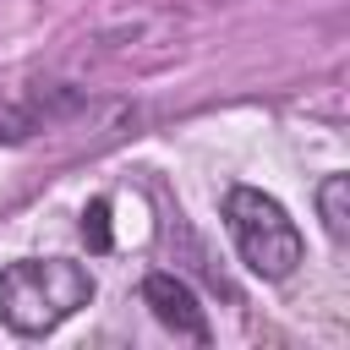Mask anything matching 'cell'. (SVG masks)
Here are the masks:
<instances>
[{
	"label": "cell",
	"mask_w": 350,
	"mask_h": 350,
	"mask_svg": "<svg viewBox=\"0 0 350 350\" xmlns=\"http://www.w3.org/2000/svg\"><path fill=\"white\" fill-rule=\"evenodd\" d=\"M88 301H93L88 262H71V257H16V262L0 268V323L16 339H49Z\"/></svg>",
	"instance_id": "cell-1"
},
{
	"label": "cell",
	"mask_w": 350,
	"mask_h": 350,
	"mask_svg": "<svg viewBox=\"0 0 350 350\" xmlns=\"http://www.w3.org/2000/svg\"><path fill=\"white\" fill-rule=\"evenodd\" d=\"M224 230L235 241V257L246 262V273L279 284L306 262V235L290 219V208L257 186H230L224 191Z\"/></svg>",
	"instance_id": "cell-2"
},
{
	"label": "cell",
	"mask_w": 350,
	"mask_h": 350,
	"mask_svg": "<svg viewBox=\"0 0 350 350\" xmlns=\"http://www.w3.org/2000/svg\"><path fill=\"white\" fill-rule=\"evenodd\" d=\"M142 306H148L175 339H191V345H208V339H213L197 290H191L186 279H175V273H148V279H142Z\"/></svg>",
	"instance_id": "cell-3"
},
{
	"label": "cell",
	"mask_w": 350,
	"mask_h": 350,
	"mask_svg": "<svg viewBox=\"0 0 350 350\" xmlns=\"http://www.w3.org/2000/svg\"><path fill=\"white\" fill-rule=\"evenodd\" d=\"M317 213H323V230L334 241L350 235V175H328L317 186Z\"/></svg>",
	"instance_id": "cell-4"
},
{
	"label": "cell",
	"mask_w": 350,
	"mask_h": 350,
	"mask_svg": "<svg viewBox=\"0 0 350 350\" xmlns=\"http://www.w3.org/2000/svg\"><path fill=\"white\" fill-rule=\"evenodd\" d=\"M82 235H88L93 252H109V197H93L82 208Z\"/></svg>",
	"instance_id": "cell-5"
}]
</instances>
